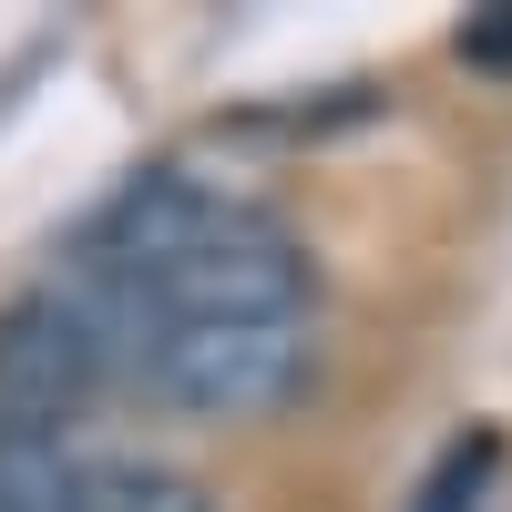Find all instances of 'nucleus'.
<instances>
[{
  "mask_svg": "<svg viewBox=\"0 0 512 512\" xmlns=\"http://www.w3.org/2000/svg\"><path fill=\"white\" fill-rule=\"evenodd\" d=\"M492 472H502V431H461L431 472H420V492H410V512H482V492H492Z\"/></svg>",
  "mask_w": 512,
  "mask_h": 512,
  "instance_id": "39448f33",
  "label": "nucleus"
},
{
  "mask_svg": "<svg viewBox=\"0 0 512 512\" xmlns=\"http://www.w3.org/2000/svg\"><path fill=\"white\" fill-rule=\"evenodd\" d=\"M144 318H308V246H297L267 205L216 195L195 216V236L175 246V267L144 287Z\"/></svg>",
  "mask_w": 512,
  "mask_h": 512,
  "instance_id": "f03ea898",
  "label": "nucleus"
},
{
  "mask_svg": "<svg viewBox=\"0 0 512 512\" xmlns=\"http://www.w3.org/2000/svg\"><path fill=\"white\" fill-rule=\"evenodd\" d=\"M72 512H216V492L164 451H82L72 461Z\"/></svg>",
  "mask_w": 512,
  "mask_h": 512,
  "instance_id": "20e7f679",
  "label": "nucleus"
},
{
  "mask_svg": "<svg viewBox=\"0 0 512 512\" xmlns=\"http://www.w3.org/2000/svg\"><path fill=\"white\" fill-rule=\"evenodd\" d=\"M134 369H144V328L103 287L52 267L0 308V431H62L82 400H103Z\"/></svg>",
  "mask_w": 512,
  "mask_h": 512,
  "instance_id": "f257e3e1",
  "label": "nucleus"
},
{
  "mask_svg": "<svg viewBox=\"0 0 512 512\" xmlns=\"http://www.w3.org/2000/svg\"><path fill=\"white\" fill-rule=\"evenodd\" d=\"M144 390L195 420H256L308 379V318H175L144 349Z\"/></svg>",
  "mask_w": 512,
  "mask_h": 512,
  "instance_id": "7ed1b4c3",
  "label": "nucleus"
}]
</instances>
